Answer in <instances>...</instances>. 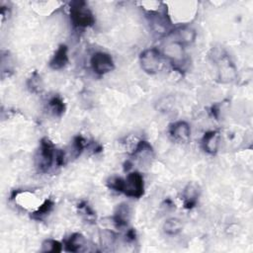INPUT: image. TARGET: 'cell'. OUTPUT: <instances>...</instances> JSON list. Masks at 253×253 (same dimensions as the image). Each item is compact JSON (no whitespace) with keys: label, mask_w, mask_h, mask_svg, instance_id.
<instances>
[{"label":"cell","mask_w":253,"mask_h":253,"mask_svg":"<svg viewBox=\"0 0 253 253\" xmlns=\"http://www.w3.org/2000/svg\"><path fill=\"white\" fill-rule=\"evenodd\" d=\"M29 90L33 93H40L42 90V81L41 75L35 71L27 81Z\"/></svg>","instance_id":"obj_19"},{"label":"cell","mask_w":253,"mask_h":253,"mask_svg":"<svg viewBox=\"0 0 253 253\" xmlns=\"http://www.w3.org/2000/svg\"><path fill=\"white\" fill-rule=\"evenodd\" d=\"M163 54L176 66H181L185 61L184 45L170 39L163 46Z\"/></svg>","instance_id":"obj_7"},{"label":"cell","mask_w":253,"mask_h":253,"mask_svg":"<svg viewBox=\"0 0 253 253\" xmlns=\"http://www.w3.org/2000/svg\"><path fill=\"white\" fill-rule=\"evenodd\" d=\"M169 37L171 38V40L181 43L182 45H187L195 42L197 33L191 27H181L173 32H170Z\"/></svg>","instance_id":"obj_8"},{"label":"cell","mask_w":253,"mask_h":253,"mask_svg":"<svg viewBox=\"0 0 253 253\" xmlns=\"http://www.w3.org/2000/svg\"><path fill=\"white\" fill-rule=\"evenodd\" d=\"M90 64L93 71L99 75L109 73L115 68L113 57L109 53L103 51L95 52L91 57Z\"/></svg>","instance_id":"obj_6"},{"label":"cell","mask_w":253,"mask_h":253,"mask_svg":"<svg viewBox=\"0 0 253 253\" xmlns=\"http://www.w3.org/2000/svg\"><path fill=\"white\" fill-rule=\"evenodd\" d=\"M53 206H54V203L50 199H47L42 203V206H40V208L35 212L32 213L31 216L34 219H38V220L42 219L52 211Z\"/></svg>","instance_id":"obj_18"},{"label":"cell","mask_w":253,"mask_h":253,"mask_svg":"<svg viewBox=\"0 0 253 253\" xmlns=\"http://www.w3.org/2000/svg\"><path fill=\"white\" fill-rule=\"evenodd\" d=\"M107 186L110 189H113L115 191L123 193L124 187H125V179H123L121 177H116V176L111 177L107 182Z\"/></svg>","instance_id":"obj_23"},{"label":"cell","mask_w":253,"mask_h":253,"mask_svg":"<svg viewBox=\"0 0 253 253\" xmlns=\"http://www.w3.org/2000/svg\"><path fill=\"white\" fill-rule=\"evenodd\" d=\"M87 240L85 236L81 233H73L69 236V238L64 243V248L68 252H78L83 249L84 246H86Z\"/></svg>","instance_id":"obj_14"},{"label":"cell","mask_w":253,"mask_h":253,"mask_svg":"<svg viewBox=\"0 0 253 253\" xmlns=\"http://www.w3.org/2000/svg\"><path fill=\"white\" fill-rule=\"evenodd\" d=\"M169 133L174 140L178 142H187L191 135V128L188 123L179 121L170 126Z\"/></svg>","instance_id":"obj_9"},{"label":"cell","mask_w":253,"mask_h":253,"mask_svg":"<svg viewBox=\"0 0 253 253\" xmlns=\"http://www.w3.org/2000/svg\"><path fill=\"white\" fill-rule=\"evenodd\" d=\"M152 153H153L152 146L147 141L141 140L135 146V148L132 152V155L136 158H140V159L144 160L146 158H150Z\"/></svg>","instance_id":"obj_16"},{"label":"cell","mask_w":253,"mask_h":253,"mask_svg":"<svg viewBox=\"0 0 253 253\" xmlns=\"http://www.w3.org/2000/svg\"><path fill=\"white\" fill-rule=\"evenodd\" d=\"M85 142H86L85 139L81 135H77L74 137L72 142V148H73V151L75 152V156L80 155V153L86 146Z\"/></svg>","instance_id":"obj_24"},{"label":"cell","mask_w":253,"mask_h":253,"mask_svg":"<svg viewBox=\"0 0 253 253\" xmlns=\"http://www.w3.org/2000/svg\"><path fill=\"white\" fill-rule=\"evenodd\" d=\"M147 18L150 26L156 33H166L169 24H167V20L164 17V15H161L157 12H151L147 16Z\"/></svg>","instance_id":"obj_15"},{"label":"cell","mask_w":253,"mask_h":253,"mask_svg":"<svg viewBox=\"0 0 253 253\" xmlns=\"http://www.w3.org/2000/svg\"><path fill=\"white\" fill-rule=\"evenodd\" d=\"M67 63H68V47L65 44H60L49 61V67L51 69L58 70L66 66Z\"/></svg>","instance_id":"obj_12"},{"label":"cell","mask_w":253,"mask_h":253,"mask_svg":"<svg viewBox=\"0 0 253 253\" xmlns=\"http://www.w3.org/2000/svg\"><path fill=\"white\" fill-rule=\"evenodd\" d=\"M129 219H130V209L128 205L127 204L118 205L113 216V220L115 224L120 228L125 227L127 225Z\"/></svg>","instance_id":"obj_13"},{"label":"cell","mask_w":253,"mask_h":253,"mask_svg":"<svg viewBox=\"0 0 253 253\" xmlns=\"http://www.w3.org/2000/svg\"><path fill=\"white\" fill-rule=\"evenodd\" d=\"M123 193L131 198H140L144 193L143 177L138 172H130L125 179Z\"/></svg>","instance_id":"obj_4"},{"label":"cell","mask_w":253,"mask_h":253,"mask_svg":"<svg viewBox=\"0 0 253 253\" xmlns=\"http://www.w3.org/2000/svg\"><path fill=\"white\" fill-rule=\"evenodd\" d=\"M183 225L179 218H168L163 224V231L168 235H177L182 231Z\"/></svg>","instance_id":"obj_17"},{"label":"cell","mask_w":253,"mask_h":253,"mask_svg":"<svg viewBox=\"0 0 253 253\" xmlns=\"http://www.w3.org/2000/svg\"><path fill=\"white\" fill-rule=\"evenodd\" d=\"M48 105H49V108H50V110H51V112L53 113L54 116L60 117V116H62V114L65 111V104L59 96L52 97L49 100Z\"/></svg>","instance_id":"obj_20"},{"label":"cell","mask_w":253,"mask_h":253,"mask_svg":"<svg viewBox=\"0 0 253 253\" xmlns=\"http://www.w3.org/2000/svg\"><path fill=\"white\" fill-rule=\"evenodd\" d=\"M70 20L78 28H87L95 23L94 15L84 1L70 3Z\"/></svg>","instance_id":"obj_1"},{"label":"cell","mask_w":253,"mask_h":253,"mask_svg":"<svg viewBox=\"0 0 253 253\" xmlns=\"http://www.w3.org/2000/svg\"><path fill=\"white\" fill-rule=\"evenodd\" d=\"M61 249V243L54 239H45L42 244V252H60Z\"/></svg>","instance_id":"obj_22"},{"label":"cell","mask_w":253,"mask_h":253,"mask_svg":"<svg viewBox=\"0 0 253 253\" xmlns=\"http://www.w3.org/2000/svg\"><path fill=\"white\" fill-rule=\"evenodd\" d=\"M78 211L79 213L88 221H93L94 219H96V214L94 211L86 202H82L78 205Z\"/></svg>","instance_id":"obj_21"},{"label":"cell","mask_w":253,"mask_h":253,"mask_svg":"<svg viewBox=\"0 0 253 253\" xmlns=\"http://www.w3.org/2000/svg\"><path fill=\"white\" fill-rule=\"evenodd\" d=\"M182 197H183L184 207L188 210L193 209L197 205L199 197H200V188H199V186L196 183H193V182L189 183L184 188Z\"/></svg>","instance_id":"obj_10"},{"label":"cell","mask_w":253,"mask_h":253,"mask_svg":"<svg viewBox=\"0 0 253 253\" xmlns=\"http://www.w3.org/2000/svg\"><path fill=\"white\" fill-rule=\"evenodd\" d=\"M213 59L217 66L218 79L224 83L233 81L236 77V69L233 62L230 60V57L225 52L218 51L217 53H214Z\"/></svg>","instance_id":"obj_3"},{"label":"cell","mask_w":253,"mask_h":253,"mask_svg":"<svg viewBox=\"0 0 253 253\" xmlns=\"http://www.w3.org/2000/svg\"><path fill=\"white\" fill-rule=\"evenodd\" d=\"M126 236V238H127L129 241H132V240L135 239V231H134L133 229H129V230H127Z\"/></svg>","instance_id":"obj_26"},{"label":"cell","mask_w":253,"mask_h":253,"mask_svg":"<svg viewBox=\"0 0 253 253\" xmlns=\"http://www.w3.org/2000/svg\"><path fill=\"white\" fill-rule=\"evenodd\" d=\"M139 62L145 73L153 75L158 73L162 67V55L155 47L147 48L140 53Z\"/></svg>","instance_id":"obj_2"},{"label":"cell","mask_w":253,"mask_h":253,"mask_svg":"<svg viewBox=\"0 0 253 253\" xmlns=\"http://www.w3.org/2000/svg\"><path fill=\"white\" fill-rule=\"evenodd\" d=\"M55 163L58 166H62L65 163V155L62 150H57L55 153Z\"/></svg>","instance_id":"obj_25"},{"label":"cell","mask_w":253,"mask_h":253,"mask_svg":"<svg viewBox=\"0 0 253 253\" xmlns=\"http://www.w3.org/2000/svg\"><path fill=\"white\" fill-rule=\"evenodd\" d=\"M55 153H56V150L54 148L53 143L47 137H42L41 139L40 153H39V157H40L39 167L41 171L45 172L50 168L51 164L55 159Z\"/></svg>","instance_id":"obj_5"},{"label":"cell","mask_w":253,"mask_h":253,"mask_svg":"<svg viewBox=\"0 0 253 253\" xmlns=\"http://www.w3.org/2000/svg\"><path fill=\"white\" fill-rule=\"evenodd\" d=\"M220 141V135L215 130L208 131L202 138V146L204 150L210 154L216 153Z\"/></svg>","instance_id":"obj_11"}]
</instances>
